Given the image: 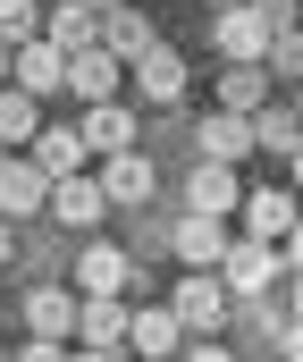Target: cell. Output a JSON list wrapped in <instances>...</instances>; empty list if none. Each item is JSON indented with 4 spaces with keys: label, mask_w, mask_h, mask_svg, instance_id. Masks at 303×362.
<instances>
[{
    "label": "cell",
    "mask_w": 303,
    "mask_h": 362,
    "mask_svg": "<svg viewBox=\"0 0 303 362\" xmlns=\"http://www.w3.org/2000/svg\"><path fill=\"white\" fill-rule=\"evenodd\" d=\"M244 127H253V152H270V160H295V110H287V101H270V110H253V118H244Z\"/></svg>",
    "instance_id": "obj_22"
},
{
    "label": "cell",
    "mask_w": 303,
    "mask_h": 362,
    "mask_svg": "<svg viewBox=\"0 0 303 362\" xmlns=\"http://www.w3.org/2000/svg\"><path fill=\"white\" fill-rule=\"evenodd\" d=\"M42 202H51V219H59V228H93L101 211H109V202H101V185H93V177H59V185H51V194H42Z\"/></svg>",
    "instance_id": "obj_20"
},
{
    "label": "cell",
    "mask_w": 303,
    "mask_h": 362,
    "mask_svg": "<svg viewBox=\"0 0 303 362\" xmlns=\"http://www.w3.org/2000/svg\"><path fill=\"white\" fill-rule=\"evenodd\" d=\"M202 8H210V17H219V8H244V0H202Z\"/></svg>",
    "instance_id": "obj_33"
},
{
    "label": "cell",
    "mask_w": 303,
    "mask_h": 362,
    "mask_svg": "<svg viewBox=\"0 0 303 362\" xmlns=\"http://www.w3.org/2000/svg\"><path fill=\"white\" fill-rule=\"evenodd\" d=\"M118 85H126V68H118L109 51H76V59H68V76H59V93H76L85 110H101V101H118Z\"/></svg>",
    "instance_id": "obj_8"
},
{
    "label": "cell",
    "mask_w": 303,
    "mask_h": 362,
    "mask_svg": "<svg viewBox=\"0 0 303 362\" xmlns=\"http://www.w3.org/2000/svg\"><path fill=\"white\" fill-rule=\"evenodd\" d=\"M42 42L59 51V59H76V51H101V17L85 0H51L42 8Z\"/></svg>",
    "instance_id": "obj_6"
},
{
    "label": "cell",
    "mask_w": 303,
    "mask_h": 362,
    "mask_svg": "<svg viewBox=\"0 0 303 362\" xmlns=\"http://www.w3.org/2000/svg\"><path fill=\"white\" fill-rule=\"evenodd\" d=\"M8 253H17V236H8V228H0V270H8Z\"/></svg>",
    "instance_id": "obj_31"
},
{
    "label": "cell",
    "mask_w": 303,
    "mask_h": 362,
    "mask_svg": "<svg viewBox=\"0 0 303 362\" xmlns=\"http://www.w3.org/2000/svg\"><path fill=\"white\" fill-rule=\"evenodd\" d=\"M169 320H177V337H219L227 329V286L210 270H186L169 286Z\"/></svg>",
    "instance_id": "obj_2"
},
{
    "label": "cell",
    "mask_w": 303,
    "mask_h": 362,
    "mask_svg": "<svg viewBox=\"0 0 303 362\" xmlns=\"http://www.w3.org/2000/svg\"><path fill=\"white\" fill-rule=\"evenodd\" d=\"M126 278H135V262H126L118 245H93V253L76 262V295H118V303H126Z\"/></svg>",
    "instance_id": "obj_18"
},
{
    "label": "cell",
    "mask_w": 303,
    "mask_h": 362,
    "mask_svg": "<svg viewBox=\"0 0 303 362\" xmlns=\"http://www.w3.org/2000/svg\"><path fill=\"white\" fill-rule=\"evenodd\" d=\"M186 202H194V219H227V211L244 202V185H236V169H210V160H194V177H186Z\"/></svg>",
    "instance_id": "obj_14"
},
{
    "label": "cell",
    "mask_w": 303,
    "mask_h": 362,
    "mask_svg": "<svg viewBox=\"0 0 303 362\" xmlns=\"http://www.w3.org/2000/svg\"><path fill=\"white\" fill-rule=\"evenodd\" d=\"M76 144H85V152H135V118H126L118 101H101V110H85Z\"/></svg>",
    "instance_id": "obj_21"
},
{
    "label": "cell",
    "mask_w": 303,
    "mask_h": 362,
    "mask_svg": "<svg viewBox=\"0 0 303 362\" xmlns=\"http://www.w3.org/2000/svg\"><path fill=\"white\" fill-rule=\"evenodd\" d=\"M152 42H160V17H152V8H135V0L101 17V51H109L118 68H135V59H143Z\"/></svg>",
    "instance_id": "obj_5"
},
{
    "label": "cell",
    "mask_w": 303,
    "mask_h": 362,
    "mask_svg": "<svg viewBox=\"0 0 303 362\" xmlns=\"http://www.w3.org/2000/svg\"><path fill=\"white\" fill-rule=\"evenodd\" d=\"M227 245H236V228H227V219H194V211H186V219L169 228V253H177L186 270H219V253H227Z\"/></svg>",
    "instance_id": "obj_7"
},
{
    "label": "cell",
    "mask_w": 303,
    "mask_h": 362,
    "mask_svg": "<svg viewBox=\"0 0 303 362\" xmlns=\"http://www.w3.org/2000/svg\"><path fill=\"white\" fill-rule=\"evenodd\" d=\"M0 85H8V51H0Z\"/></svg>",
    "instance_id": "obj_34"
},
{
    "label": "cell",
    "mask_w": 303,
    "mask_h": 362,
    "mask_svg": "<svg viewBox=\"0 0 303 362\" xmlns=\"http://www.w3.org/2000/svg\"><path fill=\"white\" fill-rule=\"evenodd\" d=\"M219 110H227V118L270 110V76H261V68H227V76H219Z\"/></svg>",
    "instance_id": "obj_24"
},
{
    "label": "cell",
    "mask_w": 303,
    "mask_h": 362,
    "mask_svg": "<svg viewBox=\"0 0 303 362\" xmlns=\"http://www.w3.org/2000/svg\"><path fill=\"white\" fill-rule=\"evenodd\" d=\"M152 160H143V152H109V160H101V202H152Z\"/></svg>",
    "instance_id": "obj_16"
},
{
    "label": "cell",
    "mask_w": 303,
    "mask_h": 362,
    "mask_svg": "<svg viewBox=\"0 0 303 362\" xmlns=\"http://www.w3.org/2000/svg\"><path fill=\"white\" fill-rule=\"evenodd\" d=\"M25 160L59 185V177H76V169H85V144H76V127H42V135L25 144Z\"/></svg>",
    "instance_id": "obj_19"
},
{
    "label": "cell",
    "mask_w": 303,
    "mask_h": 362,
    "mask_svg": "<svg viewBox=\"0 0 303 362\" xmlns=\"http://www.w3.org/2000/svg\"><path fill=\"white\" fill-rule=\"evenodd\" d=\"M295 68H303V34H270V51H261V76H278V85H287Z\"/></svg>",
    "instance_id": "obj_26"
},
{
    "label": "cell",
    "mask_w": 303,
    "mask_h": 362,
    "mask_svg": "<svg viewBox=\"0 0 303 362\" xmlns=\"http://www.w3.org/2000/svg\"><path fill=\"white\" fill-rule=\"evenodd\" d=\"M244 8H253L270 34H295V0H244Z\"/></svg>",
    "instance_id": "obj_27"
},
{
    "label": "cell",
    "mask_w": 303,
    "mask_h": 362,
    "mask_svg": "<svg viewBox=\"0 0 303 362\" xmlns=\"http://www.w3.org/2000/svg\"><path fill=\"white\" fill-rule=\"evenodd\" d=\"M177 362H236V354H227L219 337H194V346H177Z\"/></svg>",
    "instance_id": "obj_28"
},
{
    "label": "cell",
    "mask_w": 303,
    "mask_h": 362,
    "mask_svg": "<svg viewBox=\"0 0 303 362\" xmlns=\"http://www.w3.org/2000/svg\"><path fill=\"white\" fill-rule=\"evenodd\" d=\"M8 362H68V346H42V337H25V354H8Z\"/></svg>",
    "instance_id": "obj_29"
},
{
    "label": "cell",
    "mask_w": 303,
    "mask_h": 362,
    "mask_svg": "<svg viewBox=\"0 0 303 362\" xmlns=\"http://www.w3.org/2000/svg\"><path fill=\"white\" fill-rule=\"evenodd\" d=\"M236 211H244V228H236L244 245H295V194H287V185H261V194H244Z\"/></svg>",
    "instance_id": "obj_3"
},
{
    "label": "cell",
    "mask_w": 303,
    "mask_h": 362,
    "mask_svg": "<svg viewBox=\"0 0 303 362\" xmlns=\"http://www.w3.org/2000/svg\"><path fill=\"white\" fill-rule=\"evenodd\" d=\"M126 85H135V101H152V110H177V101H186V59H177L169 42H152V51L126 68Z\"/></svg>",
    "instance_id": "obj_4"
},
{
    "label": "cell",
    "mask_w": 303,
    "mask_h": 362,
    "mask_svg": "<svg viewBox=\"0 0 303 362\" xmlns=\"http://www.w3.org/2000/svg\"><path fill=\"white\" fill-rule=\"evenodd\" d=\"M126 346H135L143 362H177V346H186V337H177V320H169V303H143V312L126 303Z\"/></svg>",
    "instance_id": "obj_9"
},
{
    "label": "cell",
    "mask_w": 303,
    "mask_h": 362,
    "mask_svg": "<svg viewBox=\"0 0 303 362\" xmlns=\"http://www.w3.org/2000/svg\"><path fill=\"white\" fill-rule=\"evenodd\" d=\"M42 194H51V177H42L34 160H17V152H0V211H8V219H25V211H42Z\"/></svg>",
    "instance_id": "obj_15"
},
{
    "label": "cell",
    "mask_w": 303,
    "mask_h": 362,
    "mask_svg": "<svg viewBox=\"0 0 303 362\" xmlns=\"http://www.w3.org/2000/svg\"><path fill=\"white\" fill-rule=\"evenodd\" d=\"M25 329H34L42 346H68V329H76V295H68V286H34V295H25Z\"/></svg>",
    "instance_id": "obj_13"
},
{
    "label": "cell",
    "mask_w": 303,
    "mask_h": 362,
    "mask_svg": "<svg viewBox=\"0 0 303 362\" xmlns=\"http://www.w3.org/2000/svg\"><path fill=\"white\" fill-rule=\"evenodd\" d=\"M25 42H42V8L34 0H0V51H25Z\"/></svg>",
    "instance_id": "obj_25"
},
{
    "label": "cell",
    "mask_w": 303,
    "mask_h": 362,
    "mask_svg": "<svg viewBox=\"0 0 303 362\" xmlns=\"http://www.w3.org/2000/svg\"><path fill=\"white\" fill-rule=\"evenodd\" d=\"M202 160H210V169L253 160V127H244V118H227V110H210V118H202Z\"/></svg>",
    "instance_id": "obj_17"
},
{
    "label": "cell",
    "mask_w": 303,
    "mask_h": 362,
    "mask_svg": "<svg viewBox=\"0 0 303 362\" xmlns=\"http://www.w3.org/2000/svg\"><path fill=\"white\" fill-rule=\"evenodd\" d=\"M85 8H93V17H109V8H126V0H85Z\"/></svg>",
    "instance_id": "obj_32"
},
{
    "label": "cell",
    "mask_w": 303,
    "mask_h": 362,
    "mask_svg": "<svg viewBox=\"0 0 303 362\" xmlns=\"http://www.w3.org/2000/svg\"><path fill=\"white\" fill-rule=\"evenodd\" d=\"M0 362H8V354H0Z\"/></svg>",
    "instance_id": "obj_35"
},
{
    "label": "cell",
    "mask_w": 303,
    "mask_h": 362,
    "mask_svg": "<svg viewBox=\"0 0 303 362\" xmlns=\"http://www.w3.org/2000/svg\"><path fill=\"white\" fill-rule=\"evenodd\" d=\"M34 135H42V101H25V93L0 85V152H25Z\"/></svg>",
    "instance_id": "obj_23"
},
{
    "label": "cell",
    "mask_w": 303,
    "mask_h": 362,
    "mask_svg": "<svg viewBox=\"0 0 303 362\" xmlns=\"http://www.w3.org/2000/svg\"><path fill=\"white\" fill-rule=\"evenodd\" d=\"M287 270H295V245H244V236H236V245L219 253V270H210V278L227 286V312H236V303H261Z\"/></svg>",
    "instance_id": "obj_1"
},
{
    "label": "cell",
    "mask_w": 303,
    "mask_h": 362,
    "mask_svg": "<svg viewBox=\"0 0 303 362\" xmlns=\"http://www.w3.org/2000/svg\"><path fill=\"white\" fill-rule=\"evenodd\" d=\"M68 362H118V354H93V346H76V354H68Z\"/></svg>",
    "instance_id": "obj_30"
},
{
    "label": "cell",
    "mask_w": 303,
    "mask_h": 362,
    "mask_svg": "<svg viewBox=\"0 0 303 362\" xmlns=\"http://www.w3.org/2000/svg\"><path fill=\"white\" fill-rule=\"evenodd\" d=\"M59 76H68V59H59L51 42H25V51H8V93L42 101V93H59Z\"/></svg>",
    "instance_id": "obj_10"
},
{
    "label": "cell",
    "mask_w": 303,
    "mask_h": 362,
    "mask_svg": "<svg viewBox=\"0 0 303 362\" xmlns=\"http://www.w3.org/2000/svg\"><path fill=\"white\" fill-rule=\"evenodd\" d=\"M219 51H227V68H261V51H270V25L253 17V8H219Z\"/></svg>",
    "instance_id": "obj_12"
},
{
    "label": "cell",
    "mask_w": 303,
    "mask_h": 362,
    "mask_svg": "<svg viewBox=\"0 0 303 362\" xmlns=\"http://www.w3.org/2000/svg\"><path fill=\"white\" fill-rule=\"evenodd\" d=\"M76 337H85L93 354H118V346H126V303H118V295H76Z\"/></svg>",
    "instance_id": "obj_11"
}]
</instances>
